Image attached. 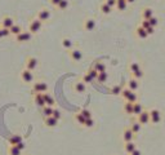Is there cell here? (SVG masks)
I'll return each mask as SVG.
<instances>
[{
	"label": "cell",
	"instance_id": "6da1fadb",
	"mask_svg": "<svg viewBox=\"0 0 165 155\" xmlns=\"http://www.w3.org/2000/svg\"><path fill=\"white\" fill-rule=\"evenodd\" d=\"M150 120H151V124H153V126H157V124H160L162 121V112L153 107V109H150Z\"/></svg>",
	"mask_w": 165,
	"mask_h": 155
},
{
	"label": "cell",
	"instance_id": "7a4b0ae2",
	"mask_svg": "<svg viewBox=\"0 0 165 155\" xmlns=\"http://www.w3.org/2000/svg\"><path fill=\"white\" fill-rule=\"evenodd\" d=\"M41 28H43V22H41V21H40L38 17L32 18V19H31V22L28 23V31H30V33H31L32 35L40 33Z\"/></svg>",
	"mask_w": 165,
	"mask_h": 155
},
{
	"label": "cell",
	"instance_id": "3957f363",
	"mask_svg": "<svg viewBox=\"0 0 165 155\" xmlns=\"http://www.w3.org/2000/svg\"><path fill=\"white\" fill-rule=\"evenodd\" d=\"M49 89L48 87V83L43 81V80H39V81H35L34 84H32V93H47Z\"/></svg>",
	"mask_w": 165,
	"mask_h": 155
},
{
	"label": "cell",
	"instance_id": "277c9868",
	"mask_svg": "<svg viewBox=\"0 0 165 155\" xmlns=\"http://www.w3.org/2000/svg\"><path fill=\"white\" fill-rule=\"evenodd\" d=\"M38 67H39V59L36 57L30 56V57L26 58V61H25V69H27V70L34 72Z\"/></svg>",
	"mask_w": 165,
	"mask_h": 155
},
{
	"label": "cell",
	"instance_id": "5b68a950",
	"mask_svg": "<svg viewBox=\"0 0 165 155\" xmlns=\"http://www.w3.org/2000/svg\"><path fill=\"white\" fill-rule=\"evenodd\" d=\"M69 56H70V58L74 62H80L83 59V57H84L83 50L79 49V48H72L71 50H69Z\"/></svg>",
	"mask_w": 165,
	"mask_h": 155
},
{
	"label": "cell",
	"instance_id": "8992f818",
	"mask_svg": "<svg viewBox=\"0 0 165 155\" xmlns=\"http://www.w3.org/2000/svg\"><path fill=\"white\" fill-rule=\"evenodd\" d=\"M36 17L44 23V22H48V21L50 19L52 13H50V10H49L48 8H41V9H39V12H38Z\"/></svg>",
	"mask_w": 165,
	"mask_h": 155
},
{
	"label": "cell",
	"instance_id": "52a82bcc",
	"mask_svg": "<svg viewBox=\"0 0 165 155\" xmlns=\"http://www.w3.org/2000/svg\"><path fill=\"white\" fill-rule=\"evenodd\" d=\"M134 138H136V134L133 133V131H131L129 127L124 128V131H123V133H121V140H123V142H124V143L131 142V141H134Z\"/></svg>",
	"mask_w": 165,
	"mask_h": 155
},
{
	"label": "cell",
	"instance_id": "ba28073f",
	"mask_svg": "<svg viewBox=\"0 0 165 155\" xmlns=\"http://www.w3.org/2000/svg\"><path fill=\"white\" fill-rule=\"evenodd\" d=\"M21 80L23 81V83H32L34 81V74H32V71H30V70H27V69H23L21 71Z\"/></svg>",
	"mask_w": 165,
	"mask_h": 155
},
{
	"label": "cell",
	"instance_id": "9c48e42d",
	"mask_svg": "<svg viewBox=\"0 0 165 155\" xmlns=\"http://www.w3.org/2000/svg\"><path fill=\"white\" fill-rule=\"evenodd\" d=\"M31 39H32V34L30 31H22L21 34L16 36V41H18V43H28Z\"/></svg>",
	"mask_w": 165,
	"mask_h": 155
},
{
	"label": "cell",
	"instance_id": "30bf717a",
	"mask_svg": "<svg viewBox=\"0 0 165 155\" xmlns=\"http://www.w3.org/2000/svg\"><path fill=\"white\" fill-rule=\"evenodd\" d=\"M97 26V22L93 17H89V18H85L84 19V23H83V28L85 31H93Z\"/></svg>",
	"mask_w": 165,
	"mask_h": 155
},
{
	"label": "cell",
	"instance_id": "8fae6325",
	"mask_svg": "<svg viewBox=\"0 0 165 155\" xmlns=\"http://www.w3.org/2000/svg\"><path fill=\"white\" fill-rule=\"evenodd\" d=\"M137 120L142 124V126H148V124L151 123V120H150V111L145 110L142 114H139V115L137 116Z\"/></svg>",
	"mask_w": 165,
	"mask_h": 155
},
{
	"label": "cell",
	"instance_id": "7c38bea8",
	"mask_svg": "<svg viewBox=\"0 0 165 155\" xmlns=\"http://www.w3.org/2000/svg\"><path fill=\"white\" fill-rule=\"evenodd\" d=\"M14 25H16V23H14V19H13L12 17H9V16L3 17L2 21H0V26L4 27V28H8V30H10V27L14 26Z\"/></svg>",
	"mask_w": 165,
	"mask_h": 155
},
{
	"label": "cell",
	"instance_id": "4fadbf2b",
	"mask_svg": "<svg viewBox=\"0 0 165 155\" xmlns=\"http://www.w3.org/2000/svg\"><path fill=\"white\" fill-rule=\"evenodd\" d=\"M34 103L38 107H40V109H43L44 106H47L43 93H35V95H34Z\"/></svg>",
	"mask_w": 165,
	"mask_h": 155
},
{
	"label": "cell",
	"instance_id": "5bb4252c",
	"mask_svg": "<svg viewBox=\"0 0 165 155\" xmlns=\"http://www.w3.org/2000/svg\"><path fill=\"white\" fill-rule=\"evenodd\" d=\"M155 14H153V9L152 8H150V7H145L143 9L141 10V18L142 19H150L151 17H153Z\"/></svg>",
	"mask_w": 165,
	"mask_h": 155
},
{
	"label": "cell",
	"instance_id": "9a60e30c",
	"mask_svg": "<svg viewBox=\"0 0 165 155\" xmlns=\"http://www.w3.org/2000/svg\"><path fill=\"white\" fill-rule=\"evenodd\" d=\"M139 80H137V79H134V78H130L129 80H128V83H126V87L131 90V92H137L138 89H139Z\"/></svg>",
	"mask_w": 165,
	"mask_h": 155
},
{
	"label": "cell",
	"instance_id": "2e32d148",
	"mask_svg": "<svg viewBox=\"0 0 165 155\" xmlns=\"http://www.w3.org/2000/svg\"><path fill=\"white\" fill-rule=\"evenodd\" d=\"M72 88H74V90H75L76 93H84V92L86 90V84H85L83 80H79V81L74 83Z\"/></svg>",
	"mask_w": 165,
	"mask_h": 155
},
{
	"label": "cell",
	"instance_id": "e0dca14e",
	"mask_svg": "<svg viewBox=\"0 0 165 155\" xmlns=\"http://www.w3.org/2000/svg\"><path fill=\"white\" fill-rule=\"evenodd\" d=\"M136 36H137L138 39H141V40H146V39L148 38V34H147V31H146L143 27H141V26L138 25L137 28H136Z\"/></svg>",
	"mask_w": 165,
	"mask_h": 155
},
{
	"label": "cell",
	"instance_id": "ac0fdd59",
	"mask_svg": "<svg viewBox=\"0 0 165 155\" xmlns=\"http://www.w3.org/2000/svg\"><path fill=\"white\" fill-rule=\"evenodd\" d=\"M142 127H143V126H142V124L136 119L134 121H131V124H130V127H129V128H130L131 131H133L134 134H139V133L142 132Z\"/></svg>",
	"mask_w": 165,
	"mask_h": 155
},
{
	"label": "cell",
	"instance_id": "d6986e66",
	"mask_svg": "<svg viewBox=\"0 0 165 155\" xmlns=\"http://www.w3.org/2000/svg\"><path fill=\"white\" fill-rule=\"evenodd\" d=\"M61 44H62V48L66 50H71L74 48V41L70 38H63L61 40Z\"/></svg>",
	"mask_w": 165,
	"mask_h": 155
},
{
	"label": "cell",
	"instance_id": "ffe728a7",
	"mask_svg": "<svg viewBox=\"0 0 165 155\" xmlns=\"http://www.w3.org/2000/svg\"><path fill=\"white\" fill-rule=\"evenodd\" d=\"M44 124L48 127V128H54L58 126V120L54 119L53 116H49V118H45L44 119Z\"/></svg>",
	"mask_w": 165,
	"mask_h": 155
},
{
	"label": "cell",
	"instance_id": "44dd1931",
	"mask_svg": "<svg viewBox=\"0 0 165 155\" xmlns=\"http://www.w3.org/2000/svg\"><path fill=\"white\" fill-rule=\"evenodd\" d=\"M43 95H44V100H45V105L47 106H54V105H56V100H54V97L50 95V93H43Z\"/></svg>",
	"mask_w": 165,
	"mask_h": 155
},
{
	"label": "cell",
	"instance_id": "7402d4cb",
	"mask_svg": "<svg viewBox=\"0 0 165 155\" xmlns=\"http://www.w3.org/2000/svg\"><path fill=\"white\" fill-rule=\"evenodd\" d=\"M136 149H137V145H136V142H134V141L124 143V151H125L128 155H129V154H131V152H133Z\"/></svg>",
	"mask_w": 165,
	"mask_h": 155
},
{
	"label": "cell",
	"instance_id": "603a6c76",
	"mask_svg": "<svg viewBox=\"0 0 165 155\" xmlns=\"http://www.w3.org/2000/svg\"><path fill=\"white\" fill-rule=\"evenodd\" d=\"M146 109H145V106L143 105H142V103L138 101L137 103H134V109H133V115L137 118L138 115H139V114H142V112H143Z\"/></svg>",
	"mask_w": 165,
	"mask_h": 155
},
{
	"label": "cell",
	"instance_id": "cb8c5ba5",
	"mask_svg": "<svg viewBox=\"0 0 165 155\" xmlns=\"http://www.w3.org/2000/svg\"><path fill=\"white\" fill-rule=\"evenodd\" d=\"M100 12H101L102 14H105V16H108L110 13L112 12V8H111V7H108L105 2H102V3L100 4Z\"/></svg>",
	"mask_w": 165,
	"mask_h": 155
},
{
	"label": "cell",
	"instance_id": "d4e9b609",
	"mask_svg": "<svg viewBox=\"0 0 165 155\" xmlns=\"http://www.w3.org/2000/svg\"><path fill=\"white\" fill-rule=\"evenodd\" d=\"M133 109H134V103H130L128 101H125L124 106H123V110L126 115H133Z\"/></svg>",
	"mask_w": 165,
	"mask_h": 155
},
{
	"label": "cell",
	"instance_id": "484cf974",
	"mask_svg": "<svg viewBox=\"0 0 165 155\" xmlns=\"http://www.w3.org/2000/svg\"><path fill=\"white\" fill-rule=\"evenodd\" d=\"M8 141H9L10 146H16V145H18L19 142H22V137L19 136V134H12Z\"/></svg>",
	"mask_w": 165,
	"mask_h": 155
},
{
	"label": "cell",
	"instance_id": "4316f807",
	"mask_svg": "<svg viewBox=\"0 0 165 155\" xmlns=\"http://www.w3.org/2000/svg\"><path fill=\"white\" fill-rule=\"evenodd\" d=\"M53 111H54V107H52V106H44V107L41 109V114H43L44 119L52 116V115H53Z\"/></svg>",
	"mask_w": 165,
	"mask_h": 155
},
{
	"label": "cell",
	"instance_id": "83f0119b",
	"mask_svg": "<svg viewBox=\"0 0 165 155\" xmlns=\"http://www.w3.org/2000/svg\"><path fill=\"white\" fill-rule=\"evenodd\" d=\"M128 8V2L126 0H116V9L120 12H124Z\"/></svg>",
	"mask_w": 165,
	"mask_h": 155
},
{
	"label": "cell",
	"instance_id": "f1b7e54d",
	"mask_svg": "<svg viewBox=\"0 0 165 155\" xmlns=\"http://www.w3.org/2000/svg\"><path fill=\"white\" fill-rule=\"evenodd\" d=\"M141 69H142V66H141L139 62H137V61H133V62H130V64H129V71H130V74H133V72H136V71H138Z\"/></svg>",
	"mask_w": 165,
	"mask_h": 155
},
{
	"label": "cell",
	"instance_id": "f546056e",
	"mask_svg": "<svg viewBox=\"0 0 165 155\" xmlns=\"http://www.w3.org/2000/svg\"><path fill=\"white\" fill-rule=\"evenodd\" d=\"M22 31H23V30H22V27H21V25H14V26H12V27H10V35H14V36H17L18 34H21L22 33Z\"/></svg>",
	"mask_w": 165,
	"mask_h": 155
},
{
	"label": "cell",
	"instance_id": "4dcf8cb0",
	"mask_svg": "<svg viewBox=\"0 0 165 155\" xmlns=\"http://www.w3.org/2000/svg\"><path fill=\"white\" fill-rule=\"evenodd\" d=\"M74 118H75V120H76V123H78V124H80V126H83L84 127V124H85V118L81 115V112L79 111V112H76L75 114V115H74Z\"/></svg>",
	"mask_w": 165,
	"mask_h": 155
},
{
	"label": "cell",
	"instance_id": "1f68e13d",
	"mask_svg": "<svg viewBox=\"0 0 165 155\" xmlns=\"http://www.w3.org/2000/svg\"><path fill=\"white\" fill-rule=\"evenodd\" d=\"M93 67H94L98 72H105V71H106V65L103 64V62H101V61H97Z\"/></svg>",
	"mask_w": 165,
	"mask_h": 155
},
{
	"label": "cell",
	"instance_id": "d6a6232c",
	"mask_svg": "<svg viewBox=\"0 0 165 155\" xmlns=\"http://www.w3.org/2000/svg\"><path fill=\"white\" fill-rule=\"evenodd\" d=\"M130 95H131V90H130L128 87H124L123 90H121V95H120V96H121V98H123L124 101H128V98H129Z\"/></svg>",
	"mask_w": 165,
	"mask_h": 155
},
{
	"label": "cell",
	"instance_id": "836d02e7",
	"mask_svg": "<svg viewBox=\"0 0 165 155\" xmlns=\"http://www.w3.org/2000/svg\"><path fill=\"white\" fill-rule=\"evenodd\" d=\"M131 78H134V79H137V80L143 79V78H145V71H143V69H141V70L133 72V74H131Z\"/></svg>",
	"mask_w": 165,
	"mask_h": 155
},
{
	"label": "cell",
	"instance_id": "e575fe53",
	"mask_svg": "<svg viewBox=\"0 0 165 155\" xmlns=\"http://www.w3.org/2000/svg\"><path fill=\"white\" fill-rule=\"evenodd\" d=\"M70 7V0H62V2L57 5V9L58 10H66Z\"/></svg>",
	"mask_w": 165,
	"mask_h": 155
},
{
	"label": "cell",
	"instance_id": "d590c367",
	"mask_svg": "<svg viewBox=\"0 0 165 155\" xmlns=\"http://www.w3.org/2000/svg\"><path fill=\"white\" fill-rule=\"evenodd\" d=\"M107 79H108V74H107V71H105V72H100V74H98L97 81L98 83H106Z\"/></svg>",
	"mask_w": 165,
	"mask_h": 155
},
{
	"label": "cell",
	"instance_id": "8d00e7d4",
	"mask_svg": "<svg viewBox=\"0 0 165 155\" xmlns=\"http://www.w3.org/2000/svg\"><path fill=\"white\" fill-rule=\"evenodd\" d=\"M21 150L17 147V146H9L8 147V154L9 155H21Z\"/></svg>",
	"mask_w": 165,
	"mask_h": 155
},
{
	"label": "cell",
	"instance_id": "74e56055",
	"mask_svg": "<svg viewBox=\"0 0 165 155\" xmlns=\"http://www.w3.org/2000/svg\"><path fill=\"white\" fill-rule=\"evenodd\" d=\"M121 90H123V87L121 85H115V87L111 88V95L120 96V95H121Z\"/></svg>",
	"mask_w": 165,
	"mask_h": 155
},
{
	"label": "cell",
	"instance_id": "f35d334b",
	"mask_svg": "<svg viewBox=\"0 0 165 155\" xmlns=\"http://www.w3.org/2000/svg\"><path fill=\"white\" fill-rule=\"evenodd\" d=\"M86 72H88V74L90 75V78H92L93 80H97V78H98V74H100V72H98V71H97V70H95L94 67H90V69L88 70Z\"/></svg>",
	"mask_w": 165,
	"mask_h": 155
},
{
	"label": "cell",
	"instance_id": "ab89813d",
	"mask_svg": "<svg viewBox=\"0 0 165 155\" xmlns=\"http://www.w3.org/2000/svg\"><path fill=\"white\" fill-rule=\"evenodd\" d=\"M148 21H150V25H151L152 27H155V28H156V27L159 26V23H160V19H159V17H156V16L151 17Z\"/></svg>",
	"mask_w": 165,
	"mask_h": 155
},
{
	"label": "cell",
	"instance_id": "60d3db41",
	"mask_svg": "<svg viewBox=\"0 0 165 155\" xmlns=\"http://www.w3.org/2000/svg\"><path fill=\"white\" fill-rule=\"evenodd\" d=\"M80 112H81V115H83L85 119H90V118H93L92 111H90L89 109H83V110H80Z\"/></svg>",
	"mask_w": 165,
	"mask_h": 155
},
{
	"label": "cell",
	"instance_id": "b9f144b4",
	"mask_svg": "<svg viewBox=\"0 0 165 155\" xmlns=\"http://www.w3.org/2000/svg\"><path fill=\"white\" fill-rule=\"evenodd\" d=\"M9 35H10V30H8V28H4V27H2V26H0V39L7 38V36H9Z\"/></svg>",
	"mask_w": 165,
	"mask_h": 155
},
{
	"label": "cell",
	"instance_id": "7bdbcfd3",
	"mask_svg": "<svg viewBox=\"0 0 165 155\" xmlns=\"http://www.w3.org/2000/svg\"><path fill=\"white\" fill-rule=\"evenodd\" d=\"M128 102H130V103H137L138 102V95H137V92H131V95L128 98Z\"/></svg>",
	"mask_w": 165,
	"mask_h": 155
},
{
	"label": "cell",
	"instance_id": "ee69618b",
	"mask_svg": "<svg viewBox=\"0 0 165 155\" xmlns=\"http://www.w3.org/2000/svg\"><path fill=\"white\" fill-rule=\"evenodd\" d=\"M94 124H95L94 119H93V118H90V119H86V120H85L84 127H85V128H93V127H94Z\"/></svg>",
	"mask_w": 165,
	"mask_h": 155
},
{
	"label": "cell",
	"instance_id": "f6af8a7d",
	"mask_svg": "<svg viewBox=\"0 0 165 155\" xmlns=\"http://www.w3.org/2000/svg\"><path fill=\"white\" fill-rule=\"evenodd\" d=\"M54 119H57L58 121L62 119V112L58 110V109H54V111H53V115H52Z\"/></svg>",
	"mask_w": 165,
	"mask_h": 155
},
{
	"label": "cell",
	"instance_id": "bcb514c9",
	"mask_svg": "<svg viewBox=\"0 0 165 155\" xmlns=\"http://www.w3.org/2000/svg\"><path fill=\"white\" fill-rule=\"evenodd\" d=\"M139 26H141V27H143L145 30H147L148 27H151V25H150V21H147V19H142L141 22H139Z\"/></svg>",
	"mask_w": 165,
	"mask_h": 155
},
{
	"label": "cell",
	"instance_id": "7dc6e473",
	"mask_svg": "<svg viewBox=\"0 0 165 155\" xmlns=\"http://www.w3.org/2000/svg\"><path fill=\"white\" fill-rule=\"evenodd\" d=\"M81 80L85 83V84H88V83H92V81H93V79L90 78V75L88 74V72H85V74L83 75V79H81Z\"/></svg>",
	"mask_w": 165,
	"mask_h": 155
},
{
	"label": "cell",
	"instance_id": "c3c4849f",
	"mask_svg": "<svg viewBox=\"0 0 165 155\" xmlns=\"http://www.w3.org/2000/svg\"><path fill=\"white\" fill-rule=\"evenodd\" d=\"M103 2H105L108 7H111L112 9L116 8V0H103Z\"/></svg>",
	"mask_w": 165,
	"mask_h": 155
},
{
	"label": "cell",
	"instance_id": "681fc988",
	"mask_svg": "<svg viewBox=\"0 0 165 155\" xmlns=\"http://www.w3.org/2000/svg\"><path fill=\"white\" fill-rule=\"evenodd\" d=\"M61 2H62V0H49V4H50L52 7H56V8H57V5H58Z\"/></svg>",
	"mask_w": 165,
	"mask_h": 155
},
{
	"label": "cell",
	"instance_id": "f907efd6",
	"mask_svg": "<svg viewBox=\"0 0 165 155\" xmlns=\"http://www.w3.org/2000/svg\"><path fill=\"white\" fill-rule=\"evenodd\" d=\"M16 146H17L21 151H23V150H25V147H26V145H25V142H23V141H22V142H19L18 145H16Z\"/></svg>",
	"mask_w": 165,
	"mask_h": 155
},
{
	"label": "cell",
	"instance_id": "816d5d0a",
	"mask_svg": "<svg viewBox=\"0 0 165 155\" xmlns=\"http://www.w3.org/2000/svg\"><path fill=\"white\" fill-rule=\"evenodd\" d=\"M146 31H147L148 36H150V35H153V34H155V27H152V26H151V27H148Z\"/></svg>",
	"mask_w": 165,
	"mask_h": 155
},
{
	"label": "cell",
	"instance_id": "f5cc1de1",
	"mask_svg": "<svg viewBox=\"0 0 165 155\" xmlns=\"http://www.w3.org/2000/svg\"><path fill=\"white\" fill-rule=\"evenodd\" d=\"M129 155H142V151H141L139 149H136L133 152H131V154H129Z\"/></svg>",
	"mask_w": 165,
	"mask_h": 155
},
{
	"label": "cell",
	"instance_id": "db71d44e",
	"mask_svg": "<svg viewBox=\"0 0 165 155\" xmlns=\"http://www.w3.org/2000/svg\"><path fill=\"white\" fill-rule=\"evenodd\" d=\"M126 2H128V4H134L137 0H126Z\"/></svg>",
	"mask_w": 165,
	"mask_h": 155
}]
</instances>
